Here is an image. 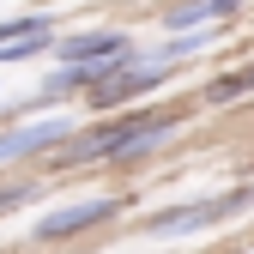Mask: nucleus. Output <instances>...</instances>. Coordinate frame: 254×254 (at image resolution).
Masks as SVG:
<instances>
[{"label": "nucleus", "mask_w": 254, "mask_h": 254, "mask_svg": "<svg viewBox=\"0 0 254 254\" xmlns=\"http://www.w3.org/2000/svg\"><path fill=\"white\" fill-rule=\"evenodd\" d=\"M176 127H182V109H121V115L97 121L91 133H79L73 145H61L55 164H127Z\"/></svg>", "instance_id": "obj_1"}, {"label": "nucleus", "mask_w": 254, "mask_h": 254, "mask_svg": "<svg viewBox=\"0 0 254 254\" xmlns=\"http://www.w3.org/2000/svg\"><path fill=\"white\" fill-rule=\"evenodd\" d=\"M55 61H61V67H91V73L109 85L121 67L139 61V43L127 37V30L97 24V30H73V37H61V43H55Z\"/></svg>", "instance_id": "obj_2"}, {"label": "nucleus", "mask_w": 254, "mask_h": 254, "mask_svg": "<svg viewBox=\"0 0 254 254\" xmlns=\"http://www.w3.org/2000/svg\"><path fill=\"white\" fill-rule=\"evenodd\" d=\"M254 206V188H236V194H212V200H182V206H164V212H151L139 236H194V230H212V224H224V218L248 212Z\"/></svg>", "instance_id": "obj_3"}, {"label": "nucleus", "mask_w": 254, "mask_h": 254, "mask_svg": "<svg viewBox=\"0 0 254 254\" xmlns=\"http://www.w3.org/2000/svg\"><path fill=\"white\" fill-rule=\"evenodd\" d=\"M73 133H79V127H73V115H30V121L0 127V170L30 164V157H55Z\"/></svg>", "instance_id": "obj_4"}, {"label": "nucleus", "mask_w": 254, "mask_h": 254, "mask_svg": "<svg viewBox=\"0 0 254 254\" xmlns=\"http://www.w3.org/2000/svg\"><path fill=\"white\" fill-rule=\"evenodd\" d=\"M115 212H121V194H85V200H67V206H55V212H43L37 224H30V242H43V248L73 242V236H85V230L109 224Z\"/></svg>", "instance_id": "obj_5"}, {"label": "nucleus", "mask_w": 254, "mask_h": 254, "mask_svg": "<svg viewBox=\"0 0 254 254\" xmlns=\"http://www.w3.org/2000/svg\"><path fill=\"white\" fill-rule=\"evenodd\" d=\"M164 79H170V67H157V61H133V67H121L109 85L85 91V97H91V109H97V115H109V109H127V103H139L145 91H157Z\"/></svg>", "instance_id": "obj_6"}, {"label": "nucleus", "mask_w": 254, "mask_h": 254, "mask_svg": "<svg viewBox=\"0 0 254 254\" xmlns=\"http://www.w3.org/2000/svg\"><path fill=\"white\" fill-rule=\"evenodd\" d=\"M242 0H170L164 6V30H200V24H224Z\"/></svg>", "instance_id": "obj_7"}, {"label": "nucleus", "mask_w": 254, "mask_h": 254, "mask_svg": "<svg viewBox=\"0 0 254 254\" xmlns=\"http://www.w3.org/2000/svg\"><path fill=\"white\" fill-rule=\"evenodd\" d=\"M254 91V67H236V73H218L212 85H206V103L218 109V103H236V97H248Z\"/></svg>", "instance_id": "obj_8"}, {"label": "nucleus", "mask_w": 254, "mask_h": 254, "mask_svg": "<svg viewBox=\"0 0 254 254\" xmlns=\"http://www.w3.org/2000/svg\"><path fill=\"white\" fill-rule=\"evenodd\" d=\"M55 30V12H18V18H0V49L18 43V37H43Z\"/></svg>", "instance_id": "obj_9"}, {"label": "nucleus", "mask_w": 254, "mask_h": 254, "mask_svg": "<svg viewBox=\"0 0 254 254\" xmlns=\"http://www.w3.org/2000/svg\"><path fill=\"white\" fill-rule=\"evenodd\" d=\"M43 49H55V30H43V37H18V43H6V49H0V67H12V61H30V55H43Z\"/></svg>", "instance_id": "obj_10"}, {"label": "nucleus", "mask_w": 254, "mask_h": 254, "mask_svg": "<svg viewBox=\"0 0 254 254\" xmlns=\"http://www.w3.org/2000/svg\"><path fill=\"white\" fill-rule=\"evenodd\" d=\"M30 194H37V188H0V218H6V212H18Z\"/></svg>", "instance_id": "obj_11"}]
</instances>
